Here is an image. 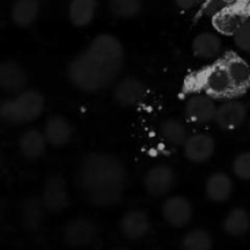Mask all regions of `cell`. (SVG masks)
<instances>
[{
    "label": "cell",
    "instance_id": "3957f363",
    "mask_svg": "<svg viewBox=\"0 0 250 250\" xmlns=\"http://www.w3.org/2000/svg\"><path fill=\"white\" fill-rule=\"evenodd\" d=\"M43 95L36 90L21 92L12 99L2 102L0 117L9 125H22L38 119L44 110Z\"/></svg>",
    "mask_w": 250,
    "mask_h": 250
},
{
    "label": "cell",
    "instance_id": "9c48e42d",
    "mask_svg": "<svg viewBox=\"0 0 250 250\" xmlns=\"http://www.w3.org/2000/svg\"><path fill=\"white\" fill-rule=\"evenodd\" d=\"M202 87L207 94L216 98L227 97L234 93L233 85L224 65L214 66L208 70L202 78Z\"/></svg>",
    "mask_w": 250,
    "mask_h": 250
},
{
    "label": "cell",
    "instance_id": "ba28073f",
    "mask_svg": "<svg viewBox=\"0 0 250 250\" xmlns=\"http://www.w3.org/2000/svg\"><path fill=\"white\" fill-rule=\"evenodd\" d=\"M215 139L209 134L199 133L189 136L183 144L185 156L193 164H204L215 153Z\"/></svg>",
    "mask_w": 250,
    "mask_h": 250
},
{
    "label": "cell",
    "instance_id": "7402d4cb",
    "mask_svg": "<svg viewBox=\"0 0 250 250\" xmlns=\"http://www.w3.org/2000/svg\"><path fill=\"white\" fill-rule=\"evenodd\" d=\"M222 229L231 237H241L250 229V215L243 208H234L225 217Z\"/></svg>",
    "mask_w": 250,
    "mask_h": 250
},
{
    "label": "cell",
    "instance_id": "5bb4252c",
    "mask_svg": "<svg viewBox=\"0 0 250 250\" xmlns=\"http://www.w3.org/2000/svg\"><path fill=\"white\" fill-rule=\"evenodd\" d=\"M26 83V72L19 63L7 60L0 65V87L2 90L6 93H21Z\"/></svg>",
    "mask_w": 250,
    "mask_h": 250
},
{
    "label": "cell",
    "instance_id": "ffe728a7",
    "mask_svg": "<svg viewBox=\"0 0 250 250\" xmlns=\"http://www.w3.org/2000/svg\"><path fill=\"white\" fill-rule=\"evenodd\" d=\"M97 0H71L68 19L77 28L87 27L93 21L97 11Z\"/></svg>",
    "mask_w": 250,
    "mask_h": 250
},
{
    "label": "cell",
    "instance_id": "8fae6325",
    "mask_svg": "<svg viewBox=\"0 0 250 250\" xmlns=\"http://www.w3.org/2000/svg\"><path fill=\"white\" fill-rule=\"evenodd\" d=\"M247 119V107L241 102L224 103L220 105L215 115V122L217 126L225 131H232L244 124Z\"/></svg>",
    "mask_w": 250,
    "mask_h": 250
},
{
    "label": "cell",
    "instance_id": "f1b7e54d",
    "mask_svg": "<svg viewBox=\"0 0 250 250\" xmlns=\"http://www.w3.org/2000/svg\"><path fill=\"white\" fill-rule=\"evenodd\" d=\"M234 44L238 46L241 50L250 53V17L246 19L241 28L236 32L233 36Z\"/></svg>",
    "mask_w": 250,
    "mask_h": 250
},
{
    "label": "cell",
    "instance_id": "f546056e",
    "mask_svg": "<svg viewBox=\"0 0 250 250\" xmlns=\"http://www.w3.org/2000/svg\"><path fill=\"white\" fill-rule=\"evenodd\" d=\"M176 5L182 10H189L199 2V0H175Z\"/></svg>",
    "mask_w": 250,
    "mask_h": 250
},
{
    "label": "cell",
    "instance_id": "52a82bcc",
    "mask_svg": "<svg viewBox=\"0 0 250 250\" xmlns=\"http://www.w3.org/2000/svg\"><path fill=\"white\" fill-rule=\"evenodd\" d=\"M216 110V105L209 94H195L186 103L185 114L190 122L203 125L214 121Z\"/></svg>",
    "mask_w": 250,
    "mask_h": 250
},
{
    "label": "cell",
    "instance_id": "277c9868",
    "mask_svg": "<svg viewBox=\"0 0 250 250\" xmlns=\"http://www.w3.org/2000/svg\"><path fill=\"white\" fill-rule=\"evenodd\" d=\"M42 202L46 211L60 214L70 205L67 186L61 176H51L46 180L42 193Z\"/></svg>",
    "mask_w": 250,
    "mask_h": 250
},
{
    "label": "cell",
    "instance_id": "44dd1931",
    "mask_svg": "<svg viewBox=\"0 0 250 250\" xmlns=\"http://www.w3.org/2000/svg\"><path fill=\"white\" fill-rule=\"evenodd\" d=\"M39 0H15L11 9L12 22L20 28H27L37 20Z\"/></svg>",
    "mask_w": 250,
    "mask_h": 250
},
{
    "label": "cell",
    "instance_id": "cb8c5ba5",
    "mask_svg": "<svg viewBox=\"0 0 250 250\" xmlns=\"http://www.w3.org/2000/svg\"><path fill=\"white\" fill-rule=\"evenodd\" d=\"M43 202L37 199H28L24 202L22 207V224L23 227L29 232H34L41 227L44 219Z\"/></svg>",
    "mask_w": 250,
    "mask_h": 250
},
{
    "label": "cell",
    "instance_id": "484cf974",
    "mask_svg": "<svg viewBox=\"0 0 250 250\" xmlns=\"http://www.w3.org/2000/svg\"><path fill=\"white\" fill-rule=\"evenodd\" d=\"M212 247V237L202 229H192L182 239V248L186 250H210Z\"/></svg>",
    "mask_w": 250,
    "mask_h": 250
},
{
    "label": "cell",
    "instance_id": "7a4b0ae2",
    "mask_svg": "<svg viewBox=\"0 0 250 250\" xmlns=\"http://www.w3.org/2000/svg\"><path fill=\"white\" fill-rule=\"evenodd\" d=\"M78 186L85 199L97 207H112L121 202L126 186V168L115 156L93 153L83 159Z\"/></svg>",
    "mask_w": 250,
    "mask_h": 250
},
{
    "label": "cell",
    "instance_id": "5b68a950",
    "mask_svg": "<svg viewBox=\"0 0 250 250\" xmlns=\"http://www.w3.org/2000/svg\"><path fill=\"white\" fill-rule=\"evenodd\" d=\"M163 217L170 226L182 229L187 226L193 216V207L187 198L173 195L163 204Z\"/></svg>",
    "mask_w": 250,
    "mask_h": 250
},
{
    "label": "cell",
    "instance_id": "8992f818",
    "mask_svg": "<svg viewBox=\"0 0 250 250\" xmlns=\"http://www.w3.org/2000/svg\"><path fill=\"white\" fill-rule=\"evenodd\" d=\"M175 186V172L167 165H156L146 172L144 188L153 197H163L170 193Z\"/></svg>",
    "mask_w": 250,
    "mask_h": 250
},
{
    "label": "cell",
    "instance_id": "2e32d148",
    "mask_svg": "<svg viewBox=\"0 0 250 250\" xmlns=\"http://www.w3.org/2000/svg\"><path fill=\"white\" fill-rule=\"evenodd\" d=\"M144 85L137 78L128 77L120 81L114 90L115 99L122 106H136L144 97Z\"/></svg>",
    "mask_w": 250,
    "mask_h": 250
},
{
    "label": "cell",
    "instance_id": "603a6c76",
    "mask_svg": "<svg viewBox=\"0 0 250 250\" xmlns=\"http://www.w3.org/2000/svg\"><path fill=\"white\" fill-rule=\"evenodd\" d=\"M244 21H246V17L239 12L232 11V10H224V11L215 15L212 24L221 34L234 36Z\"/></svg>",
    "mask_w": 250,
    "mask_h": 250
},
{
    "label": "cell",
    "instance_id": "30bf717a",
    "mask_svg": "<svg viewBox=\"0 0 250 250\" xmlns=\"http://www.w3.org/2000/svg\"><path fill=\"white\" fill-rule=\"evenodd\" d=\"M97 233V226L90 220L80 217V219L72 220L66 225L63 237L68 246L85 247L89 246L94 241Z\"/></svg>",
    "mask_w": 250,
    "mask_h": 250
},
{
    "label": "cell",
    "instance_id": "d4e9b609",
    "mask_svg": "<svg viewBox=\"0 0 250 250\" xmlns=\"http://www.w3.org/2000/svg\"><path fill=\"white\" fill-rule=\"evenodd\" d=\"M160 134L164 141L173 146H183L189 137L185 125L175 119H167L161 122Z\"/></svg>",
    "mask_w": 250,
    "mask_h": 250
},
{
    "label": "cell",
    "instance_id": "4fadbf2b",
    "mask_svg": "<svg viewBox=\"0 0 250 250\" xmlns=\"http://www.w3.org/2000/svg\"><path fill=\"white\" fill-rule=\"evenodd\" d=\"M44 136L51 146L60 148L70 142L72 136V127L67 119L61 115H53L46 120L44 127Z\"/></svg>",
    "mask_w": 250,
    "mask_h": 250
},
{
    "label": "cell",
    "instance_id": "9a60e30c",
    "mask_svg": "<svg viewBox=\"0 0 250 250\" xmlns=\"http://www.w3.org/2000/svg\"><path fill=\"white\" fill-rule=\"evenodd\" d=\"M229 76L234 93H244L250 88V67L243 59L231 55L224 62Z\"/></svg>",
    "mask_w": 250,
    "mask_h": 250
},
{
    "label": "cell",
    "instance_id": "6da1fadb",
    "mask_svg": "<svg viewBox=\"0 0 250 250\" xmlns=\"http://www.w3.org/2000/svg\"><path fill=\"white\" fill-rule=\"evenodd\" d=\"M124 46L111 34H99L68 65L71 83L85 93L109 88L124 66Z\"/></svg>",
    "mask_w": 250,
    "mask_h": 250
},
{
    "label": "cell",
    "instance_id": "4316f807",
    "mask_svg": "<svg viewBox=\"0 0 250 250\" xmlns=\"http://www.w3.org/2000/svg\"><path fill=\"white\" fill-rule=\"evenodd\" d=\"M110 12L116 19L128 20L139 15L142 10L141 0H110Z\"/></svg>",
    "mask_w": 250,
    "mask_h": 250
},
{
    "label": "cell",
    "instance_id": "4dcf8cb0",
    "mask_svg": "<svg viewBox=\"0 0 250 250\" xmlns=\"http://www.w3.org/2000/svg\"><path fill=\"white\" fill-rule=\"evenodd\" d=\"M249 131H250V122H249Z\"/></svg>",
    "mask_w": 250,
    "mask_h": 250
},
{
    "label": "cell",
    "instance_id": "e0dca14e",
    "mask_svg": "<svg viewBox=\"0 0 250 250\" xmlns=\"http://www.w3.org/2000/svg\"><path fill=\"white\" fill-rule=\"evenodd\" d=\"M233 192V182L231 177L224 172H216L208 178L205 183V194L214 203H225L231 198Z\"/></svg>",
    "mask_w": 250,
    "mask_h": 250
},
{
    "label": "cell",
    "instance_id": "d6986e66",
    "mask_svg": "<svg viewBox=\"0 0 250 250\" xmlns=\"http://www.w3.org/2000/svg\"><path fill=\"white\" fill-rule=\"evenodd\" d=\"M193 54L202 60H210L219 56L221 51V39L211 32L198 34L192 43Z\"/></svg>",
    "mask_w": 250,
    "mask_h": 250
},
{
    "label": "cell",
    "instance_id": "ac0fdd59",
    "mask_svg": "<svg viewBox=\"0 0 250 250\" xmlns=\"http://www.w3.org/2000/svg\"><path fill=\"white\" fill-rule=\"evenodd\" d=\"M46 142L44 132L42 133L38 129H28L24 132L19 139V148L22 155L29 160L41 158L46 148Z\"/></svg>",
    "mask_w": 250,
    "mask_h": 250
},
{
    "label": "cell",
    "instance_id": "83f0119b",
    "mask_svg": "<svg viewBox=\"0 0 250 250\" xmlns=\"http://www.w3.org/2000/svg\"><path fill=\"white\" fill-rule=\"evenodd\" d=\"M232 168L239 180L250 181V151L238 154L234 159Z\"/></svg>",
    "mask_w": 250,
    "mask_h": 250
},
{
    "label": "cell",
    "instance_id": "7c38bea8",
    "mask_svg": "<svg viewBox=\"0 0 250 250\" xmlns=\"http://www.w3.org/2000/svg\"><path fill=\"white\" fill-rule=\"evenodd\" d=\"M120 229L125 238L129 239V241H137L149 233L150 220L146 212L132 210L122 216L121 222H120Z\"/></svg>",
    "mask_w": 250,
    "mask_h": 250
}]
</instances>
